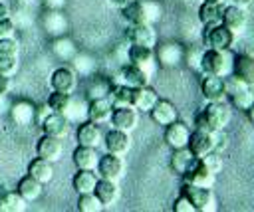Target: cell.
<instances>
[{
	"label": "cell",
	"instance_id": "55",
	"mask_svg": "<svg viewBox=\"0 0 254 212\" xmlns=\"http://www.w3.org/2000/svg\"><path fill=\"white\" fill-rule=\"evenodd\" d=\"M246 113H248V119H250V123H252V125H254V103H252V105H250V109H248V111H246Z\"/></svg>",
	"mask_w": 254,
	"mask_h": 212
},
{
	"label": "cell",
	"instance_id": "30",
	"mask_svg": "<svg viewBox=\"0 0 254 212\" xmlns=\"http://www.w3.org/2000/svg\"><path fill=\"white\" fill-rule=\"evenodd\" d=\"M222 12H224V6L220 2H202L198 8V20L204 28L222 24Z\"/></svg>",
	"mask_w": 254,
	"mask_h": 212
},
{
	"label": "cell",
	"instance_id": "16",
	"mask_svg": "<svg viewBox=\"0 0 254 212\" xmlns=\"http://www.w3.org/2000/svg\"><path fill=\"white\" fill-rule=\"evenodd\" d=\"M189 151L196 157V159H202L206 153L214 151V135L208 133V131H202V129H194L189 137Z\"/></svg>",
	"mask_w": 254,
	"mask_h": 212
},
{
	"label": "cell",
	"instance_id": "1",
	"mask_svg": "<svg viewBox=\"0 0 254 212\" xmlns=\"http://www.w3.org/2000/svg\"><path fill=\"white\" fill-rule=\"evenodd\" d=\"M194 121H196V129L208 133L222 131L230 121V105H226L224 101H208V105L200 113H196Z\"/></svg>",
	"mask_w": 254,
	"mask_h": 212
},
{
	"label": "cell",
	"instance_id": "49",
	"mask_svg": "<svg viewBox=\"0 0 254 212\" xmlns=\"http://www.w3.org/2000/svg\"><path fill=\"white\" fill-rule=\"evenodd\" d=\"M42 4L46 10H62L67 4V0H42Z\"/></svg>",
	"mask_w": 254,
	"mask_h": 212
},
{
	"label": "cell",
	"instance_id": "15",
	"mask_svg": "<svg viewBox=\"0 0 254 212\" xmlns=\"http://www.w3.org/2000/svg\"><path fill=\"white\" fill-rule=\"evenodd\" d=\"M200 93L202 97L208 101H224L228 95H226V87H224V77L220 75H206L202 77L200 81Z\"/></svg>",
	"mask_w": 254,
	"mask_h": 212
},
{
	"label": "cell",
	"instance_id": "46",
	"mask_svg": "<svg viewBox=\"0 0 254 212\" xmlns=\"http://www.w3.org/2000/svg\"><path fill=\"white\" fill-rule=\"evenodd\" d=\"M18 52H20V46L12 36L0 38V55H18Z\"/></svg>",
	"mask_w": 254,
	"mask_h": 212
},
{
	"label": "cell",
	"instance_id": "51",
	"mask_svg": "<svg viewBox=\"0 0 254 212\" xmlns=\"http://www.w3.org/2000/svg\"><path fill=\"white\" fill-rule=\"evenodd\" d=\"M230 4H236V6L246 8V6H250V4H252V0H230Z\"/></svg>",
	"mask_w": 254,
	"mask_h": 212
},
{
	"label": "cell",
	"instance_id": "2",
	"mask_svg": "<svg viewBox=\"0 0 254 212\" xmlns=\"http://www.w3.org/2000/svg\"><path fill=\"white\" fill-rule=\"evenodd\" d=\"M121 14L129 26L131 24H155L161 18L163 8L159 0H133L121 8Z\"/></svg>",
	"mask_w": 254,
	"mask_h": 212
},
{
	"label": "cell",
	"instance_id": "14",
	"mask_svg": "<svg viewBox=\"0 0 254 212\" xmlns=\"http://www.w3.org/2000/svg\"><path fill=\"white\" fill-rule=\"evenodd\" d=\"M127 40L137 46L155 48L157 46V30L153 24H131L127 30Z\"/></svg>",
	"mask_w": 254,
	"mask_h": 212
},
{
	"label": "cell",
	"instance_id": "29",
	"mask_svg": "<svg viewBox=\"0 0 254 212\" xmlns=\"http://www.w3.org/2000/svg\"><path fill=\"white\" fill-rule=\"evenodd\" d=\"M157 101H159V93L153 87L149 85L133 87V107L137 111H151Z\"/></svg>",
	"mask_w": 254,
	"mask_h": 212
},
{
	"label": "cell",
	"instance_id": "6",
	"mask_svg": "<svg viewBox=\"0 0 254 212\" xmlns=\"http://www.w3.org/2000/svg\"><path fill=\"white\" fill-rule=\"evenodd\" d=\"M155 57H157V63L161 67L173 69L185 61V48L179 42H165L157 48Z\"/></svg>",
	"mask_w": 254,
	"mask_h": 212
},
{
	"label": "cell",
	"instance_id": "17",
	"mask_svg": "<svg viewBox=\"0 0 254 212\" xmlns=\"http://www.w3.org/2000/svg\"><path fill=\"white\" fill-rule=\"evenodd\" d=\"M246 22H248L246 8L236 6V4H230V6L224 8V12H222V24H224L234 36L240 34V32H244Z\"/></svg>",
	"mask_w": 254,
	"mask_h": 212
},
{
	"label": "cell",
	"instance_id": "54",
	"mask_svg": "<svg viewBox=\"0 0 254 212\" xmlns=\"http://www.w3.org/2000/svg\"><path fill=\"white\" fill-rule=\"evenodd\" d=\"M4 107H6V93L0 91V111H4Z\"/></svg>",
	"mask_w": 254,
	"mask_h": 212
},
{
	"label": "cell",
	"instance_id": "35",
	"mask_svg": "<svg viewBox=\"0 0 254 212\" xmlns=\"http://www.w3.org/2000/svg\"><path fill=\"white\" fill-rule=\"evenodd\" d=\"M52 53L58 57V59H64V61H69L75 53H77V46L71 38L67 36H60V38H54L52 42Z\"/></svg>",
	"mask_w": 254,
	"mask_h": 212
},
{
	"label": "cell",
	"instance_id": "37",
	"mask_svg": "<svg viewBox=\"0 0 254 212\" xmlns=\"http://www.w3.org/2000/svg\"><path fill=\"white\" fill-rule=\"evenodd\" d=\"M69 61H71V69H73L77 75H91V73L95 71V59H93V55L75 53Z\"/></svg>",
	"mask_w": 254,
	"mask_h": 212
},
{
	"label": "cell",
	"instance_id": "43",
	"mask_svg": "<svg viewBox=\"0 0 254 212\" xmlns=\"http://www.w3.org/2000/svg\"><path fill=\"white\" fill-rule=\"evenodd\" d=\"M200 160H202V164H204L208 170H212L214 174H218V172L222 170V166H224L222 157H220V153H218V151H210V153H206Z\"/></svg>",
	"mask_w": 254,
	"mask_h": 212
},
{
	"label": "cell",
	"instance_id": "11",
	"mask_svg": "<svg viewBox=\"0 0 254 212\" xmlns=\"http://www.w3.org/2000/svg\"><path fill=\"white\" fill-rule=\"evenodd\" d=\"M50 87L52 91H62V93H73L77 87V73L71 67H58L50 75Z\"/></svg>",
	"mask_w": 254,
	"mask_h": 212
},
{
	"label": "cell",
	"instance_id": "57",
	"mask_svg": "<svg viewBox=\"0 0 254 212\" xmlns=\"http://www.w3.org/2000/svg\"><path fill=\"white\" fill-rule=\"evenodd\" d=\"M202 2H220L222 4V0H202Z\"/></svg>",
	"mask_w": 254,
	"mask_h": 212
},
{
	"label": "cell",
	"instance_id": "8",
	"mask_svg": "<svg viewBox=\"0 0 254 212\" xmlns=\"http://www.w3.org/2000/svg\"><path fill=\"white\" fill-rule=\"evenodd\" d=\"M127 57H129V63H133V65L141 67L149 77L155 73L157 57H155L153 48H145V46L131 44V46H129V52H127Z\"/></svg>",
	"mask_w": 254,
	"mask_h": 212
},
{
	"label": "cell",
	"instance_id": "32",
	"mask_svg": "<svg viewBox=\"0 0 254 212\" xmlns=\"http://www.w3.org/2000/svg\"><path fill=\"white\" fill-rule=\"evenodd\" d=\"M28 174L34 176L36 180H40L42 184H48L54 178V162H50V160H46L42 157H36L28 164Z\"/></svg>",
	"mask_w": 254,
	"mask_h": 212
},
{
	"label": "cell",
	"instance_id": "44",
	"mask_svg": "<svg viewBox=\"0 0 254 212\" xmlns=\"http://www.w3.org/2000/svg\"><path fill=\"white\" fill-rule=\"evenodd\" d=\"M224 87H226V95L230 97V95H234V93L246 89L248 85H246L240 77H236L234 73H228V75H224Z\"/></svg>",
	"mask_w": 254,
	"mask_h": 212
},
{
	"label": "cell",
	"instance_id": "38",
	"mask_svg": "<svg viewBox=\"0 0 254 212\" xmlns=\"http://www.w3.org/2000/svg\"><path fill=\"white\" fill-rule=\"evenodd\" d=\"M26 206H28V202L18 194V190H8L2 200L0 212H22V210H26Z\"/></svg>",
	"mask_w": 254,
	"mask_h": 212
},
{
	"label": "cell",
	"instance_id": "23",
	"mask_svg": "<svg viewBox=\"0 0 254 212\" xmlns=\"http://www.w3.org/2000/svg\"><path fill=\"white\" fill-rule=\"evenodd\" d=\"M111 113H113V105L107 97H99V99H89L87 103V119L97 123V125H103L111 119Z\"/></svg>",
	"mask_w": 254,
	"mask_h": 212
},
{
	"label": "cell",
	"instance_id": "4",
	"mask_svg": "<svg viewBox=\"0 0 254 212\" xmlns=\"http://www.w3.org/2000/svg\"><path fill=\"white\" fill-rule=\"evenodd\" d=\"M181 192L192 202L196 212H214L218 208V202H216V196L212 194V188H204V186H194V184L183 182Z\"/></svg>",
	"mask_w": 254,
	"mask_h": 212
},
{
	"label": "cell",
	"instance_id": "7",
	"mask_svg": "<svg viewBox=\"0 0 254 212\" xmlns=\"http://www.w3.org/2000/svg\"><path fill=\"white\" fill-rule=\"evenodd\" d=\"M125 170V162L121 159V155H113V153H105L99 155V162L95 172L99 174V178H107V180H119L123 176Z\"/></svg>",
	"mask_w": 254,
	"mask_h": 212
},
{
	"label": "cell",
	"instance_id": "42",
	"mask_svg": "<svg viewBox=\"0 0 254 212\" xmlns=\"http://www.w3.org/2000/svg\"><path fill=\"white\" fill-rule=\"evenodd\" d=\"M252 103H254V91H252V87H246V89H242V91L230 95V105H232L234 109L248 111Z\"/></svg>",
	"mask_w": 254,
	"mask_h": 212
},
{
	"label": "cell",
	"instance_id": "31",
	"mask_svg": "<svg viewBox=\"0 0 254 212\" xmlns=\"http://www.w3.org/2000/svg\"><path fill=\"white\" fill-rule=\"evenodd\" d=\"M97 180L99 176L93 172V170H83V168H77V172L73 174L71 178V186L77 194H85V192H93L95 186H97Z\"/></svg>",
	"mask_w": 254,
	"mask_h": 212
},
{
	"label": "cell",
	"instance_id": "27",
	"mask_svg": "<svg viewBox=\"0 0 254 212\" xmlns=\"http://www.w3.org/2000/svg\"><path fill=\"white\" fill-rule=\"evenodd\" d=\"M149 75L141 69V67H137V65H133V63H127V65H123L121 69H119V83H125V85H129V87H143V85H149Z\"/></svg>",
	"mask_w": 254,
	"mask_h": 212
},
{
	"label": "cell",
	"instance_id": "9",
	"mask_svg": "<svg viewBox=\"0 0 254 212\" xmlns=\"http://www.w3.org/2000/svg\"><path fill=\"white\" fill-rule=\"evenodd\" d=\"M42 28L48 36L60 38L65 36L69 30V20L62 10H46L42 16Z\"/></svg>",
	"mask_w": 254,
	"mask_h": 212
},
{
	"label": "cell",
	"instance_id": "34",
	"mask_svg": "<svg viewBox=\"0 0 254 212\" xmlns=\"http://www.w3.org/2000/svg\"><path fill=\"white\" fill-rule=\"evenodd\" d=\"M44 184L40 182V180H36L34 176H30V174H26V176H22L20 180H18V186H16V190H18V194L26 200V202H32V200H38L40 198V194H42V188Z\"/></svg>",
	"mask_w": 254,
	"mask_h": 212
},
{
	"label": "cell",
	"instance_id": "24",
	"mask_svg": "<svg viewBox=\"0 0 254 212\" xmlns=\"http://www.w3.org/2000/svg\"><path fill=\"white\" fill-rule=\"evenodd\" d=\"M149 113H151V119L157 125H163V127H167L169 123L179 119V109L175 107V103H171L167 99H159Z\"/></svg>",
	"mask_w": 254,
	"mask_h": 212
},
{
	"label": "cell",
	"instance_id": "47",
	"mask_svg": "<svg viewBox=\"0 0 254 212\" xmlns=\"http://www.w3.org/2000/svg\"><path fill=\"white\" fill-rule=\"evenodd\" d=\"M173 212H196L194 210V206H192V202L181 192V196L175 200V204H173Z\"/></svg>",
	"mask_w": 254,
	"mask_h": 212
},
{
	"label": "cell",
	"instance_id": "26",
	"mask_svg": "<svg viewBox=\"0 0 254 212\" xmlns=\"http://www.w3.org/2000/svg\"><path fill=\"white\" fill-rule=\"evenodd\" d=\"M93 192H95V196L101 200L103 208L113 206V204L119 200V196H121V188H119V184H117L115 180H107V178H99V180H97V186H95Z\"/></svg>",
	"mask_w": 254,
	"mask_h": 212
},
{
	"label": "cell",
	"instance_id": "5",
	"mask_svg": "<svg viewBox=\"0 0 254 212\" xmlns=\"http://www.w3.org/2000/svg\"><path fill=\"white\" fill-rule=\"evenodd\" d=\"M202 44L212 50H230L234 46V34L224 24L206 26L202 32Z\"/></svg>",
	"mask_w": 254,
	"mask_h": 212
},
{
	"label": "cell",
	"instance_id": "3",
	"mask_svg": "<svg viewBox=\"0 0 254 212\" xmlns=\"http://www.w3.org/2000/svg\"><path fill=\"white\" fill-rule=\"evenodd\" d=\"M232 61L234 57L230 55V50H212L206 48L200 55V71L206 75H228L232 73Z\"/></svg>",
	"mask_w": 254,
	"mask_h": 212
},
{
	"label": "cell",
	"instance_id": "50",
	"mask_svg": "<svg viewBox=\"0 0 254 212\" xmlns=\"http://www.w3.org/2000/svg\"><path fill=\"white\" fill-rule=\"evenodd\" d=\"M10 87H12V79H10V75L0 73V91H2V93H8Z\"/></svg>",
	"mask_w": 254,
	"mask_h": 212
},
{
	"label": "cell",
	"instance_id": "12",
	"mask_svg": "<svg viewBox=\"0 0 254 212\" xmlns=\"http://www.w3.org/2000/svg\"><path fill=\"white\" fill-rule=\"evenodd\" d=\"M111 125L115 129H121L125 133H131L137 129L139 125V111L133 107V105H127V107H113V113H111Z\"/></svg>",
	"mask_w": 254,
	"mask_h": 212
},
{
	"label": "cell",
	"instance_id": "21",
	"mask_svg": "<svg viewBox=\"0 0 254 212\" xmlns=\"http://www.w3.org/2000/svg\"><path fill=\"white\" fill-rule=\"evenodd\" d=\"M189 137H190V129L183 123V121H173L165 127V143L171 149H181L189 145Z\"/></svg>",
	"mask_w": 254,
	"mask_h": 212
},
{
	"label": "cell",
	"instance_id": "36",
	"mask_svg": "<svg viewBox=\"0 0 254 212\" xmlns=\"http://www.w3.org/2000/svg\"><path fill=\"white\" fill-rule=\"evenodd\" d=\"M107 99L111 101L113 107H127V105H133V87H129V85H125V83L111 85Z\"/></svg>",
	"mask_w": 254,
	"mask_h": 212
},
{
	"label": "cell",
	"instance_id": "48",
	"mask_svg": "<svg viewBox=\"0 0 254 212\" xmlns=\"http://www.w3.org/2000/svg\"><path fill=\"white\" fill-rule=\"evenodd\" d=\"M14 32H16L14 20L10 16L0 18V38H10V36H14Z\"/></svg>",
	"mask_w": 254,
	"mask_h": 212
},
{
	"label": "cell",
	"instance_id": "33",
	"mask_svg": "<svg viewBox=\"0 0 254 212\" xmlns=\"http://www.w3.org/2000/svg\"><path fill=\"white\" fill-rule=\"evenodd\" d=\"M196 160V157L189 151V147H181V149H173V155H171V168L177 172V174H185L192 162Z\"/></svg>",
	"mask_w": 254,
	"mask_h": 212
},
{
	"label": "cell",
	"instance_id": "53",
	"mask_svg": "<svg viewBox=\"0 0 254 212\" xmlns=\"http://www.w3.org/2000/svg\"><path fill=\"white\" fill-rule=\"evenodd\" d=\"M8 16V6L4 2H0V18H6Z\"/></svg>",
	"mask_w": 254,
	"mask_h": 212
},
{
	"label": "cell",
	"instance_id": "25",
	"mask_svg": "<svg viewBox=\"0 0 254 212\" xmlns=\"http://www.w3.org/2000/svg\"><path fill=\"white\" fill-rule=\"evenodd\" d=\"M232 73L240 77L248 87H254V55L240 53L232 61Z\"/></svg>",
	"mask_w": 254,
	"mask_h": 212
},
{
	"label": "cell",
	"instance_id": "45",
	"mask_svg": "<svg viewBox=\"0 0 254 212\" xmlns=\"http://www.w3.org/2000/svg\"><path fill=\"white\" fill-rule=\"evenodd\" d=\"M18 71V55H0V73L14 75Z\"/></svg>",
	"mask_w": 254,
	"mask_h": 212
},
{
	"label": "cell",
	"instance_id": "28",
	"mask_svg": "<svg viewBox=\"0 0 254 212\" xmlns=\"http://www.w3.org/2000/svg\"><path fill=\"white\" fill-rule=\"evenodd\" d=\"M99 162V153L93 147H85V145H77V149L73 151V164L77 168L83 170H95Z\"/></svg>",
	"mask_w": 254,
	"mask_h": 212
},
{
	"label": "cell",
	"instance_id": "10",
	"mask_svg": "<svg viewBox=\"0 0 254 212\" xmlns=\"http://www.w3.org/2000/svg\"><path fill=\"white\" fill-rule=\"evenodd\" d=\"M183 182L187 184H194V186H204V188H212L216 182V174L212 170H208L200 159H196L192 162V166L183 174Z\"/></svg>",
	"mask_w": 254,
	"mask_h": 212
},
{
	"label": "cell",
	"instance_id": "18",
	"mask_svg": "<svg viewBox=\"0 0 254 212\" xmlns=\"http://www.w3.org/2000/svg\"><path fill=\"white\" fill-rule=\"evenodd\" d=\"M10 119L18 127H30L36 121V105L30 99H20L10 107Z\"/></svg>",
	"mask_w": 254,
	"mask_h": 212
},
{
	"label": "cell",
	"instance_id": "22",
	"mask_svg": "<svg viewBox=\"0 0 254 212\" xmlns=\"http://www.w3.org/2000/svg\"><path fill=\"white\" fill-rule=\"evenodd\" d=\"M103 143H105V151L107 153H113V155H125L131 147V139H129V133L121 131V129H109L103 137Z\"/></svg>",
	"mask_w": 254,
	"mask_h": 212
},
{
	"label": "cell",
	"instance_id": "39",
	"mask_svg": "<svg viewBox=\"0 0 254 212\" xmlns=\"http://www.w3.org/2000/svg\"><path fill=\"white\" fill-rule=\"evenodd\" d=\"M109 89H111V83L103 77H93L87 87H85V93H87V99H99V97H107L109 95Z\"/></svg>",
	"mask_w": 254,
	"mask_h": 212
},
{
	"label": "cell",
	"instance_id": "52",
	"mask_svg": "<svg viewBox=\"0 0 254 212\" xmlns=\"http://www.w3.org/2000/svg\"><path fill=\"white\" fill-rule=\"evenodd\" d=\"M111 4H115V6H119V8H123V6H127L129 2H133V0H109Z\"/></svg>",
	"mask_w": 254,
	"mask_h": 212
},
{
	"label": "cell",
	"instance_id": "13",
	"mask_svg": "<svg viewBox=\"0 0 254 212\" xmlns=\"http://www.w3.org/2000/svg\"><path fill=\"white\" fill-rule=\"evenodd\" d=\"M62 153H64V143L58 137H52V135L44 133L36 141V155L50 160V162H58L62 159Z\"/></svg>",
	"mask_w": 254,
	"mask_h": 212
},
{
	"label": "cell",
	"instance_id": "40",
	"mask_svg": "<svg viewBox=\"0 0 254 212\" xmlns=\"http://www.w3.org/2000/svg\"><path fill=\"white\" fill-rule=\"evenodd\" d=\"M46 103H48V109L50 111H56V113H64L65 115V111H67V107L71 103V93L54 91V93H50V97H48Z\"/></svg>",
	"mask_w": 254,
	"mask_h": 212
},
{
	"label": "cell",
	"instance_id": "41",
	"mask_svg": "<svg viewBox=\"0 0 254 212\" xmlns=\"http://www.w3.org/2000/svg\"><path fill=\"white\" fill-rule=\"evenodd\" d=\"M77 210L79 212H101L103 204L95 196V192H85V194H79L77 198Z\"/></svg>",
	"mask_w": 254,
	"mask_h": 212
},
{
	"label": "cell",
	"instance_id": "20",
	"mask_svg": "<svg viewBox=\"0 0 254 212\" xmlns=\"http://www.w3.org/2000/svg\"><path fill=\"white\" fill-rule=\"evenodd\" d=\"M75 139H77L79 145L97 149L103 143V133H101V129H99L97 123H93V121L87 119V121H81L79 123L77 131H75Z\"/></svg>",
	"mask_w": 254,
	"mask_h": 212
},
{
	"label": "cell",
	"instance_id": "19",
	"mask_svg": "<svg viewBox=\"0 0 254 212\" xmlns=\"http://www.w3.org/2000/svg\"><path fill=\"white\" fill-rule=\"evenodd\" d=\"M42 131H44L46 135L64 139V137L67 135V131H69V119H67L64 113L50 111V113L42 119Z\"/></svg>",
	"mask_w": 254,
	"mask_h": 212
},
{
	"label": "cell",
	"instance_id": "56",
	"mask_svg": "<svg viewBox=\"0 0 254 212\" xmlns=\"http://www.w3.org/2000/svg\"><path fill=\"white\" fill-rule=\"evenodd\" d=\"M6 192H8V188L0 184V206H2V200H4V196H6Z\"/></svg>",
	"mask_w": 254,
	"mask_h": 212
}]
</instances>
